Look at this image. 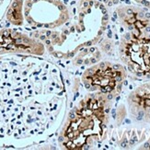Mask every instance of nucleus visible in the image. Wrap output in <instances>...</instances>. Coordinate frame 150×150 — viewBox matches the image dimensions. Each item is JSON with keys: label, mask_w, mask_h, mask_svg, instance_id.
<instances>
[{"label": "nucleus", "mask_w": 150, "mask_h": 150, "mask_svg": "<svg viewBox=\"0 0 150 150\" xmlns=\"http://www.w3.org/2000/svg\"><path fill=\"white\" fill-rule=\"evenodd\" d=\"M110 100L104 93L90 94L70 113L60 136L67 149H84L100 142L109 120Z\"/></svg>", "instance_id": "f03ea898"}, {"label": "nucleus", "mask_w": 150, "mask_h": 150, "mask_svg": "<svg viewBox=\"0 0 150 150\" xmlns=\"http://www.w3.org/2000/svg\"><path fill=\"white\" fill-rule=\"evenodd\" d=\"M67 100L54 63L31 54H0V147L47 140L61 127Z\"/></svg>", "instance_id": "f257e3e1"}, {"label": "nucleus", "mask_w": 150, "mask_h": 150, "mask_svg": "<svg viewBox=\"0 0 150 150\" xmlns=\"http://www.w3.org/2000/svg\"><path fill=\"white\" fill-rule=\"evenodd\" d=\"M126 74L119 64L100 63L88 69L83 75L85 87L91 91L100 90L101 93H117L121 91L122 81Z\"/></svg>", "instance_id": "39448f33"}, {"label": "nucleus", "mask_w": 150, "mask_h": 150, "mask_svg": "<svg viewBox=\"0 0 150 150\" xmlns=\"http://www.w3.org/2000/svg\"><path fill=\"white\" fill-rule=\"evenodd\" d=\"M133 30L120 45L121 60L134 75L150 78V37H144L140 30Z\"/></svg>", "instance_id": "20e7f679"}, {"label": "nucleus", "mask_w": 150, "mask_h": 150, "mask_svg": "<svg viewBox=\"0 0 150 150\" xmlns=\"http://www.w3.org/2000/svg\"><path fill=\"white\" fill-rule=\"evenodd\" d=\"M41 45L31 38L13 30H0V54L21 53L42 54Z\"/></svg>", "instance_id": "423d86ee"}, {"label": "nucleus", "mask_w": 150, "mask_h": 150, "mask_svg": "<svg viewBox=\"0 0 150 150\" xmlns=\"http://www.w3.org/2000/svg\"><path fill=\"white\" fill-rule=\"evenodd\" d=\"M23 17L33 29H54L68 21L70 11L62 0H24Z\"/></svg>", "instance_id": "7ed1b4c3"}, {"label": "nucleus", "mask_w": 150, "mask_h": 150, "mask_svg": "<svg viewBox=\"0 0 150 150\" xmlns=\"http://www.w3.org/2000/svg\"><path fill=\"white\" fill-rule=\"evenodd\" d=\"M23 2L24 0H13L6 12V19L13 25L21 26L24 24Z\"/></svg>", "instance_id": "0eeeda50"}, {"label": "nucleus", "mask_w": 150, "mask_h": 150, "mask_svg": "<svg viewBox=\"0 0 150 150\" xmlns=\"http://www.w3.org/2000/svg\"><path fill=\"white\" fill-rule=\"evenodd\" d=\"M11 3V0H0V21L5 16L6 10Z\"/></svg>", "instance_id": "6e6552de"}]
</instances>
